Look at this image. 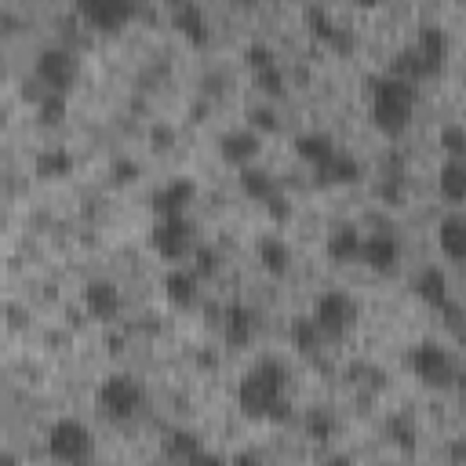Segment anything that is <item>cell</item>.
I'll return each instance as SVG.
<instances>
[{"label": "cell", "instance_id": "cell-1", "mask_svg": "<svg viewBox=\"0 0 466 466\" xmlns=\"http://www.w3.org/2000/svg\"><path fill=\"white\" fill-rule=\"evenodd\" d=\"M288 386L291 375L284 368V360L277 357H258L237 382V408L248 419H262V422H284L291 415V400H288Z\"/></svg>", "mask_w": 466, "mask_h": 466}, {"label": "cell", "instance_id": "cell-2", "mask_svg": "<svg viewBox=\"0 0 466 466\" xmlns=\"http://www.w3.org/2000/svg\"><path fill=\"white\" fill-rule=\"evenodd\" d=\"M415 102H419V87L411 80L393 76V73L368 76V113L382 135H390V138L404 135L411 124V113H415Z\"/></svg>", "mask_w": 466, "mask_h": 466}, {"label": "cell", "instance_id": "cell-3", "mask_svg": "<svg viewBox=\"0 0 466 466\" xmlns=\"http://www.w3.org/2000/svg\"><path fill=\"white\" fill-rule=\"evenodd\" d=\"M95 404L102 408L106 419L127 422V419H135V415L142 411L146 390H142V382H138L135 375H127V371H109V375L98 382V390H95Z\"/></svg>", "mask_w": 466, "mask_h": 466}, {"label": "cell", "instance_id": "cell-4", "mask_svg": "<svg viewBox=\"0 0 466 466\" xmlns=\"http://www.w3.org/2000/svg\"><path fill=\"white\" fill-rule=\"evenodd\" d=\"M47 455L55 459V462H62V466H84V462H91V455H95V437H91V430L80 422V419H55L51 426H47Z\"/></svg>", "mask_w": 466, "mask_h": 466}, {"label": "cell", "instance_id": "cell-5", "mask_svg": "<svg viewBox=\"0 0 466 466\" xmlns=\"http://www.w3.org/2000/svg\"><path fill=\"white\" fill-rule=\"evenodd\" d=\"M80 76V58L69 44H44L33 58V80L44 84L47 91H69Z\"/></svg>", "mask_w": 466, "mask_h": 466}, {"label": "cell", "instance_id": "cell-6", "mask_svg": "<svg viewBox=\"0 0 466 466\" xmlns=\"http://www.w3.org/2000/svg\"><path fill=\"white\" fill-rule=\"evenodd\" d=\"M408 368L415 371L419 382L437 386V390H448V386H455V379H459V364H455L451 350H444V346L433 342V339H422V342H415V346L408 350Z\"/></svg>", "mask_w": 466, "mask_h": 466}, {"label": "cell", "instance_id": "cell-7", "mask_svg": "<svg viewBox=\"0 0 466 466\" xmlns=\"http://www.w3.org/2000/svg\"><path fill=\"white\" fill-rule=\"evenodd\" d=\"M309 317H313V324L320 328L324 339H342V335L357 324V317H360V302H357L350 291L331 288V291H320V295L313 299Z\"/></svg>", "mask_w": 466, "mask_h": 466}, {"label": "cell", "instance_id": "cell-8", "mask_svg": "<svg viewBox=\"0 0 466 466\" xmlns=\"http://www.w3.org/2000/svg\"><path fill=\"white\" fill-rule=\"evenodd\" d=\"M149 244L171 266H178L186 255H193L200 248L197 244V226L186 215H164V218H157L153 229H149Z\"/></svg>", "mask_w": 466, "mask_h": 466}, {"label": "cell", "instance_id": "cell-9", "mask_svg": "<svg viewBox=\"0 0 466 466\" xmlns=\"http://www.w3.org/2000/svg\"><path fill=\"white\" fill-rule=\"evenodd\" d=\"M240 189L251 197V200H258V204H266L269 208V215H277V218H284L288 215V208H284V193H280V182H277V175H269L266 167H240Z\"/></svg>", "mask_w": 466, "mask_h": 466}, {"label": "cell", "instance_id": "cell-10", "mask_svg": "<svg viewBox=\"0 0 466 466\" xmlns=\"http://www.w3.org/2000/svg\"><path fill=\"white\" fill-rule=\"evenodd\" d=\"M193 200H197V182L189 175H175V178H167L164 186L153 189L149 208L157 211V218H164V215H186V208Z\"/></svg>", "mask_w": 466, "mask_h": 466}, {"label": "cell", "instance_id": "cell-11", "mask_svg": "<svg viewBox=\"0 0 466 466\" xmlns=\"http://www.w3.org/2000/svg\"><path fill=\"white\" fill-rule=\"evenodd\" d=\"M76 15L95 25V29H116L120 22H127L131 15H138V4L135 0H80L76 4Z\"/></svg>", "mask_w": 466, "mask_h": 466}, {"label": "cell", "instance_id": "cell-12", "mask_svg": "<svg viewBox=\"0 0 466 466\" xmlns=\"http://www.w3.org/2000/svg\"><path fill=\"white\" fill-rule=\"evenodd\" d=\"M262 149V138L255 127H233V131H222L218 135V153L226 164H237V167H251V160L258 157Z\"/></svg>", "mask_w": 466, "mask_h": 466}, {"label": "cell", "instance_id": "cell-13", "mask_svg": "<svg viewBox=\"0 0 466 466\" xmlns=\"http://www.w3.org/2000/svg\"><path fill=\"white\" fill-rule=\"evenodd\" d=\"M255 331H258V313L251 306L229 302L222 309V339H226V346H237L240 350V346H248L255 339Z\"/></svg>", "mask_w": 466, "mask_h": 466}, {"label": "cell", "instance_id": "cell-14", "mask_svg": "<svg viewBox=\"0 0 466 466\" xmlns=\"http://www.w3.org/2000/svg\"><path fill=\"white\" fill-rule=\"evenodd\" d=\"M306 22H309V29L324 40V44H331V47H339V51H350L353 47V33L324 7V4H306Z\"/></svg>", "mask_w": 466, "mask_h": 466}, {"label": "cell", "instance_id": "cell-15", "mask_svg": "<svg viewBox=\"0 0 466 466\" xmlns=\"http://www.w3.org/2000/svg\"><path fill=\"white\" fill-rule=\"evenodd\" d=\"M360 262L375 273H390L397 269L400 262V240L393 233H371L364 237V248H360Z\"/></svg>", "mask_w": 466, "mask_h": 466}, {"label": "cell", "instance_id": "cell-16", "mask_svg": "<svg viewBox=\"0 0 466 466\" xmlns=\"http://www.w3.org/2000/svg\"><path fill=\"white\" fill-rule=\"evenodd\" d=\"M171 25H175L186 40H193V44H204V40L211 36L208 11H204V4H197V0H178V4L171 7Z\"/></svg>", "mask_w": 466, "mask_h": 466}, {"label": "cell", "instance_id": "cell-17", "mask_svg": "<svg viewBox=\"0 0 466 466\" xmlns=\"http://www.w3.org/2000/svg\"><path fill=\"white\" fill-rule=\"evenodd\" d=\"M80 299H84V309H87L91 317H98V320L116 317V313H120V306H124L120 288H116L113 280H87V284H84V291H80Z\"/></svg>", "mask_w": 466, "mask_h": 466}, {"label": "cell", "instance_id": "cell-18", "mask_svg": "<svg viewBox=\"0 0 466 466\" xmlns=\"http://www.w3.org/2000/svg\"><path fill=\"white\" fill-rule=\"evenodd\" d=\"M437 248L451 262H466V211H448L437 222Z\"/></svg>", "mask_w": 466, "mask_h": 466}, {"label": "cell", "instance_id": "cell-19", "mask_svg": "<svg viewBox=\"0 0 466 466\" xmlns=\"http://www.w3.org/2000/svg\"><path fill=\"white\" fill-rule=\"evenodd\" d=\"M164 295H167V302H175V306H193L197 302V295H200V277H197V269L193 266H171L167 273H164Z\"/></svg>", "mask_w": 466, "mask_h": 466}, {"label": "cell", "instance_id": "cell-20", "mask_svg": "<svg viewBox=\"0 0 466 466\" xmlns=\"http://www.w3.org/2000/svg\"><path fill=\"white\" fill-rule=\"evenodd\" d=\"M415 295L426 302V306H433V309H448L451 306V299H448V273L441 269V266H422L419 273H415Z\"/></svg>", "mask_w": 466, "mask_h": 466}, {"label": "cell", "instance_id": "cell-21", "mask_svg": "<svg viewBox=\"0 0 466 466\" xmlns=\"http://www.w3.org/2000/svg\"><path fill=\"white\" fill-rule=\"evenodd\" d=\"M411 44H415V47L422 51V58H426V62H430L433 69H441V66H444V58H448L451 36H448V29H444L441 22H422Z\"/></svg>", "mask_w": 466, "mask_h": 466}, {"label": "cell", "instance_id": "cell-22", "mask_svg": "<svg viewBox=\"0 0 466 466\" xmlns=\"http://www.w3.org/2000/svg\"><path fill=\"white\" fill-rule=\"evenodd\" d=\"M313 175H317V182H324V186L357 182V178H360V160L339 146V149H335V153H331V157H328L320 167H313Z\"/></svg>", "mask_w": 466, "mask_h": 466}, {"label": "cell", "instance_id": "cell-23", "mask_svg": "<svg viewBox=\"0 0 466 466\" xmlns=\"http://www.w3.org/2000/svg\"><path fill=\"white\" fill-rule=\"evenodd\" d=\"M73 153L66 149V146H44V149H36V157H33V175L36 178H44V182H55V178H66V175H73Z\"/></svg>", "mask_w": 466, "mask_h": 466}, {"label": "cell", "instance_id": "cell-24", "mask_svg": "<svg viewBox=\"0 0 466 466\" xmlns=\"http://www.w3.org/2000/svg\"><path fill=\"white\" fill-rule=\"evenodd\" d=\"M160 451H164V459H167L171 466H186L193 455H200V451H204V444H200V437H197L193 430L175 426V430H167V433H164Z\"/></svg>", "mask_w": 466, "mask_h": 466}, {"label": "cell", "instance_id": "cell-25", "mask_svg": "<svg viewBox=\"0 0 466 466\" xmlns=\"http://www.w3.org/2000/svg\"><path fill=\"white\" fill-rule=\"evenodd\" d=\"M335 149H339V142H335L328 131H302V135H295V153H299V160H306L309 167H320Z\"/></svg>", "mask_w": 466, "mask_h": 466}, {"label": "cell", "instance_id": "cell-26", "mask_svg": "<svg viewBox=\"0 0 466 466\" xmlns=\"http://www.w3.org/2000/svg\"><path fill=\"white\" fill-rule=\"evenodd\" d=\"M437 193L448 204H466V160H444L437 167Z\"/></svg>", "mask_w": 466, "mask_h": 466}, {"label": "cell", "instance_id": "cell-27", "mask_svg": "<svg viewBox=\"0 0 466 466\" xmlns=\"http://www.w3.org/2000/svg\"><path fill=\"white\" fill-rule=\"evenodd\" d=\"M360 248H364V237H360L353 226H335V229L328 233V240H324V251H328V258H335V262H353V258H360Z\"/></svg>", "mask_w": 466, "mask_h": 466}, {"label": "cell", "instance_id": "cell-28", "mask_svg": "<svg viewBox=\"0 0 466 466\" xmlns=\"http://www.w3.org/2000/svg\"><path fill=\"white\" fill-rule=\"evenodd\" d=\"M255 251H258V262H262L266 273L284 277V273L291 269V248H288V240H280V237H262V240L255 244Z\"/></svg>", "mask_w": 466, "mask_h": 466}, {"label": "cell", "instance_id": "cell-29", "mask_svg": "<svg viewBox=\"0 0 466 466\" xmlns=\"http://www.w3.org/2000/svg\"><path fill=\"white\" fill-rule=\"evenodd\" d=\"M291 346L299 350V353H317L320 346H324V335H320V328L313 324V317L306 313V317H299L295 324H291Z\"/></svg>", "mask_w": 466, "mask_h": 466}, {"label": "cell", "instance_id": "cell-30", "mask_svg": "<svg viewBox=\"0 0 466 466\" xmlns=\"http://www.w3.org/2000/svg\"><path fill=\"white\" fill-rule=\"evenodd\" d=\"M437 142H441V149L448 153V160H466V124H462V120L441 124Z\"/></svg>", "mask_w": 466, "mask_h": 466}, {"label": "cell", "instance_id": "cell-31", "mask_svg": "<svg viewBox=\"0 0 466 466\" xmlns=\"http://www.w3.org/2000/svg\"><path fill=\"white\" fill-rule=\"evenodd\" d=\"M33 109H36V120H40L44 127H51V124H58V120L66 116V95H62V91H44V95L33 102Z\"/></svg>", "mask_w": 466, "mask_h": 466}, {"label": "cell", "instance_id": "cell-32", "mask_svg": "<svg viewBox=\"0 0 466 466\" xmlns=\"http://www.w3.org/2000/svg\"><path fill=\"white\" fill-rule=\"evenodd\" d=\"M306 433H309L313 441H328V437L335 433V415H331L328 408H309V415H306Z\"/></svg>", "mask_w": 466, "mask_h": 466}, {"label": "cell", "instance_id": "cell-33", "mask_svg": "<svg viewBox=\"0 0 466 466\" xmlns=\"http://www.w3.org/2000/svg\"><path fill=\"white\" fill-rule=\"evenodd\" d=\"M255 84L266 91V95H284V84H288V76H284V66L280 62H273V66H266V69H258L255 73Z\"/></svg>", "mask_w": 466, "mask_h": 466}, {"label": "cell", "instance_id": "cell-34", "mask_svg": "<svg viewBox=\"0 0 466 466\" xmlns=\"http://www.w3.org/2000/svg\"><path fill=\"white\" fill-rule=\"evenodd\" d=\"M244 58H248V66L258 73V69H266V66H273V62H277V51H273L266 40H251V44L244 47Z\"/></svg>", "mask_w": 466, "mask_h": 466}, {"label": "cell", "instance_id": "cell-35", "mask_svg": "<svg viewBox=\"0 0 466 466\" xmlns=\"http://www.w3.org/2000/svg\"><path fill=\"white\" fill-rule=\"evenodd\" d=\"M193 269H197V277H211V273H218V251L215 248H208V244H200L197 251H193Z\"/></svg>", "mask_w": 466, "mask_h": 466}, {"label": "cell", "instance_id": "cell-36", "mask_svg": "<svg viewBox=\"0 0 466 466\" xmlns=\"http://www.w3.org/2000/svg\"><path fill=\"white\" fill-rule=\"evenodd\" d=\"M248 127H255V131H273V127H277V113H273L269 106H251V109H248Z\"/></svg>", "mask_w": 466, "mask_h": 466}, {"label": "cell", "instance_id": "cell-37", "mask_svg": "<svg viewBox=\"0 0 466 466\" xmlns=\"http://www.w3.org/2000/svg\"><path fill=\"white\" fill-rule=\"evenodd\" d=\"M109 175H113V182H135L138 178V164L131 157H116L109 164Z\"/></svg>", "mask_w": 466, "mask_h": 466}, {"label": "cell", "instance_id": "cell-38", "mask_svg": "<svg viewBox=\"0 0 466 466\" xmlns=\"http://www.w3.org/2000/svg\"><path fill=\"white\" fill-rule=\"evenodd\" d=\"M149 142H153V149H167V146L175 142V127H167V124H153V127H149Z\"/></svg>", "mask_w": 466, "mask_h": 466}, {"label": "cell", "instance_id": "cell-39", "mask_svg": "<svg viewBox=\"0 0 466 466\" xmlns=\"http://www.w3.org/2000/svg\"><path fill=\"white\" fill-rule=\"evenodd\" d=\"M186 466H229V459H222L218 451H208V448H204V451H200V455H193Z\"/></svg>", "mask_w": 466, "mask_h": 466}, {"label": "cell", "instance_id": "cell-40", "mask_svg": "<svg viewBox=\"0 0 466 466\" xmlns=\"http://www.w3.org/2000/svg\"><path fill=\"white\" fill-rule=\"evenodd\" d=\"M229 466H266L262 462V455L258 451H240V455H233V462Z\"/></svg>", "mask_w": 466, "mask_h": 466}, {"label": "cell", "instance_id": "cell-41", "mask_svg": "<svg viewBox=\"0 0 466 466\" xmlns=\"http://www.w3.org/2000/svg\"><path fill=\"white\" fill-rule=\"evenodd\" d=\"M320 466H357V462H353L350 455H328V459H324Z\"/></svg>", "mask_w": 466, "mask_h": 466}]
</instances>
